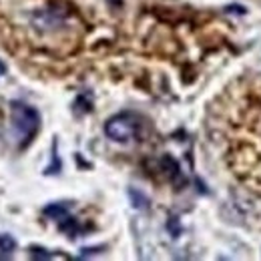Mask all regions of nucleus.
Segmentation results:
<instances>
[{
  "mask_svg": "<svg viewBox=\"0 0 261 261\" xmlns=\"http://www.w3.org/2000/svg\"><path fill=\"white\" fill-rule=\"evenodd\" d=\"M29 255H31L33 259H53L57 253H53V251H48V249H44V247H40V245H31V247H29Z\"/></svg>",
  "mask_w": 261,
  "mask_h": 261,
  "instance_id": "nucleus-10",
  "label": "nucleus"
},
{
  "mask_svg": "<svg viewBox=\"0 0 261 261\" xmlns=\"http://www.w3.org/2000/svg\"><path fill=\"white\" fill-rule=\"evenodd\" d=\"M66 213H68V205H66V203H48V205L42 209V215L48 217V219H55V221L63 219Z\"/></svg>",
  "mask_w": 261,
  "mask_h": 261,
  "instance_id": "nucleus-6",
  "label": "nucleus"
},
{
  "mask_svg": "<svg viewBox=\"0 0 261 261\" xmlns=\"http://www.w3.org/2000/svg\"><path fill=\"white\" fill-rule=\"evenodd\" d=\"M141 127H143V123H141V117L137 113L123 111V113L113 115L105 123V135L115 143H129V141L139 137Z\"/></svg>",
  "mask_w": 261,
  "mask_h": 261,
  "instance_id": "nucleus-2",
  "label": "nucleus"
},
{
  "mask_svg": "<svg viewBox=\"0 0 261 261\" xmlns=\"http://www.w3.org/2000/svg\"><path fill=\"white\" fill-rule=\"evenodd\" d=\"M167 229H169V233L173 235V237H179L181 235V223H179V217H169V221H167Z\"/></svg>",
  "mask_w": 261,
  "mask_h": 261,
  "instance_id": "nucleus-11",
  "label": "nucleus"
},
{
  "mask_svg": "<svg viewBox=\"0 0 261 261\" xmlns=\"http://www.w3.org/2000/svg\"><path fill=\"white\" fill-rule=\"evenodd\" d=\"M91 111H93V98L87 97L85 93H81L72 102V113L76 117H83V115H89Z\"/></svg>",
  "mask_w": 261,
  "mask_h": 261,
  "instance_id": "nucleus-5",
  "label": "nucleus"
},
{
  "mask_svg": "<svg viewBox=\"0 0 261 261\" xmlns=\"http://www.w3.org/2000/svg\"><path fill=\"white\" fill-rule=\"evenodd\" d=\"M159 165H161L163 173L167 175V179H169L173 185H177V189H181V187L185 185V177H183L181 167H179V163H177V159H175V157H171V155H163V157L159 159Z\"/></svg>",
  "mask_w": 261,
  "mask_h": 261,
  "instance_id": "nucleus-3",
  "label": "nucleus"
},
{
  "mask_svg": "<svg viewBox=\"0 0 261 261\" xmlns=\"http://www.w3.org/2000/svg\"><path fill=\"white\" fill-rule=\"evenodd\" d=\"M63 169V163H61V157H59V141L55 139L53 141V155H50V163L44 169V175H59Z\"/></svg>",
  "mask_w": 261,
  "mask_h": 261,
  "instance_id": "nucleus-7",
  "label": "nucleus"
},
{
  "mask_svg": "<svg viewBox=\"0 0 261 261\" xmlns=\"http://www.w3.org/2000/svg\"><path fill=\"white\" fill-rule=\"evenodd\" d=\"M14 249H16V241L8 233H2L0 235V257H8Z\"/></svg>",
  "mask_w": 261,
  "mask_h": 261,
  "instance_id": "nucleus-8",
  "label": "nucleus"
},
{
  "mask_svg": "<svg viewBox=\"0 0 261 261\" xmlns=\"http://www.w3.org/2000/svg\"><path fill=\"white\" fill-rule=\"evenodd\" d=\"M129 197L133 201V207L135 209H149V197L145 195L143 191H137V189H129Z\"/></svg>",
  "mask_w": 261,
  "mask_h": 261,
  "instance_id": "nucleus-9",
  "label": "nucleus"
},
{
  "mask_svg": "<svg viewBox=\"0 0 261 261\" xmlns=\"http://www.w3.org/2000/svg\"><path fill=\"white\" fill-rule=\"evenodd\" d=\"M102 251H105V245H97V247H85V249H81V255H79V257L97 255V253H102Z\"/></svg>",
  "mask_w": 261,
  "mask_h": 261,
  "instance_id": "nucleus-12",
  "label": "nucleus"
},
{
  "mask_svg": "<svg viewBox=\"0 0 261 261\" xmlns=\"http://www.w3.org/2000/svg\"><path fill=\"white\" fill-rule=\"evenodd\" d=\"M4 74H6V65L0 61V76H4Z\"/></svg>",
  "mask_w": 261,
  "mask_h": 261,
  "instance_id": "nucleus-13",
  "label": "nucleus"
},
{
  "mask_svg": "<svg viewBox=\"0 0 261 261\" xmlns=\"http://www.w3.org/2000/svg\"><path fill=\"white\" fill-rule=\"evenodd\" d=\"M10 123H12L14 137L18 141V149H27L34 141L36 133L40 130V113L24 100H12Z\"/></svg>",
  "mask_w": 261,
  "mask_h": 261,
  "instance_id": "nucleus-1",
  "label": "nucleus"
},
{
  "mask_svg": "<svg viewBox=\"0 0 261 261\" xmlns=\"http://www.w3.org/2000/svg\"><path fill=\"white\" fill-rule=\"evenodd\" d=\"M59 223V231L61 233H65L66 237H70V239H74V237H79L85 229H83V225L79 223V219L76 217H72L70 213H66L63 219H59L57 221Z\"/></svg>",
  "mask_w": 261,
  "mask_h": 261,
  "instance_id": "nucleus-4",
  "label": "nucleus"
}]
</instances>
